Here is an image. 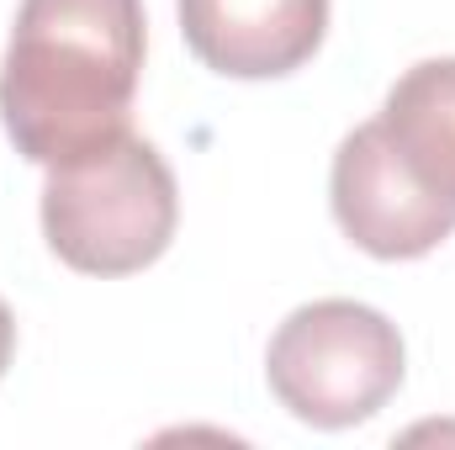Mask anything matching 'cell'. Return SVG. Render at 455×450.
<instances>
[{
    "label": "cell",
    "mask_w": 455,
    "mask_h": 450,
    "mask_svg": "<svg viewBox=\"0 0 455 450\" xmlns=\"http://www.w3.org/2000/svg\"><path fill=\"white\" fill-rule=\"evenodd\" d=\"M329 202L344 238L376 260H419L455 233V207L408 175L376 117L339 143L329 170Z\"/></svg>",
    "instance_id": "obj_4"
},
{
    "label": "cell",
    "mask_w": 455,
    "mask_h": 450,
    "mask_svg": "<svg viewBox=\"0 0 455 450\" xmlns=\"http://www.w3.org/2000/svg\"><path fill=\"white\" fill-rule=\"evenodd\" d=\"M180 223V191L164 154L122 133L107 149L53 165L43 181V238L80 276L148 270Z\"/></svg>",
    "instance_id": "obj_2"
},
{
    "label": "cell",
    "mask_w": 455,
    "mask_h": 450,
    "mask_svg": "<svg viewBox=\"0 0 455 450\" xmlns=\"http://www.w3.org/2000/svg\"><path fill=\"white\" fill-rule=\"evenodd\" d=\"M403 371L408 355L397 324L349 297L297 308L265 350V382L275 403L313 430L365 424L397 398Z\"/></svg>",
    "instance_id": "obj_3"
},
{
    "label": "cell",
    "mask_w": 455,
    "mask_h": 450,
    "mask_svg": "<svg viewBox=\"0 0 455 450\" xmlns=\"http://www.w3.org/2000/svg\"><path fill=\"white\" fill-rule=\"evenodd\" d=\"M376 122L408 175L455 207V59H424L397 75Z\"/></svg>",
    "instance_id": "obj_6"
},
{
    "label": "cell",
    "mask_w": 455,
    "mask_h": 450,
    "mask_svg": "<svg viewBox=\"0 0 455 450\" xmlns=\"http://www.w3.org/2000/svg\"><path fill=\"white\" fill-rule=\"evenodd\" d=\"M143 43V0H21L0 59L16 154L53 170L132 133Z\"/></svg>",
    "instance_id": "obj_1"
},
{
    "label": "cell",
    "mask_w": 455,
    "mask_h": 450,
    "mask_svg": "<svg viewBox=\"0 0 455 450\" xmlns=\"http://www.w3.org/2000/svg\"><path fill=\"white\" fill-rule=\"evenodd\" d=\"M11 355H16V318H11V308H5V297H0V376H5V366H11Z\"/></svg>",
    "instance_id": "obj_7"
},
{
    "label": "cell",
    "mask_w": 455,
    "mask_h": 450,
    "mask_svg": "<svg viewBox=\"0 0 455 450\" xmlns=\"http://www.w3.org/2000/svg\"><path fill=\"white\" fill-rule=\"evenodd\" d=\"M186 48L228 80H281L302 69L323 32L329 0H175Z\"/></svg>",
    "instance_id": "obj_5"
}]
</instances>
